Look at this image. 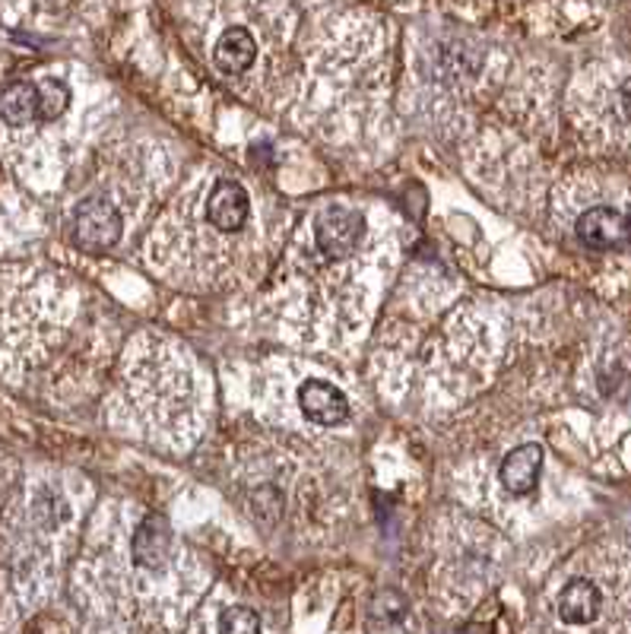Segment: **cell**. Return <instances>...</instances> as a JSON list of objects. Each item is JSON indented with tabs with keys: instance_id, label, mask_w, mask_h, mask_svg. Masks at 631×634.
Instances as JSON below:
<instances>
[{
	"instance_id": "obj_12",
	"label": "cell",
	"mask_w": 631,
	"mask_h": 634,
	"mask_svg": "<svg viewBox=\"0 0 631 634\" xmlns=\"http://www.w3.org/2000/svg\"><path fill=\"white\" fill-rule=\"evenodd\" d=\"M220 634H260V619L248 606H232L220 616Z\"/></svg>"
},
{
	"instance_id": "obj_6",
	"label": "cell",
	"mask_w": 631,
	"mask_h": 634,
	"mask_svg": "<svg viewBox=\"0 0 631 634\" xmlns=\"http://www.w3.org/2000/svg\"><path fill=\"white\" fill-rule=\"evenodd\" d=\"M172 526L162 514H147L134 533V561L147 571H159L169 561Z\"/></svg>"
},
{
	"instance_id": "obj_11",
	"label": "cell",
	"mask_w": 631,
	"mask_h": 634,
	"mask_svg": "<svg viewBox=\"0 0 631 634\" xmlns=\"http://www.w3.org/2000/svg\"><path fill=\"white\" fill-rule=\"evenodd\" d=\"M38 86V121H54L61 117L67 102H71V89L61 79H41Z\"/></svg>"
},
{
	"instance_id": "obj_10",
	"label": "cell",
	"mask_w": 631,
	"mask_h": 634,
	"mask_svg": "<svg viewBox=\"0 0 631 634\" xmlns=\"http://www.w3.org/2000/svg\"><path fill=\"white\" fill-rule=\"evenodd\" d=\"M0 117L10 127H26L38 121V86L36 83H13L0 92Z\"/></svg>"
},
{
	"instance_id": "obj_4",
	"label": "cell",
	"mask_w": 631,
	"mask_h": 634,
	"mask_svg": "<svg viewBox=\"0 0 631 634\" xmlns=\"http://www.w3.org/2000/svg\"><path fill=\"white\" fill-rule=\"evenodd\" d=\"M298 410L305 412L311 422H318V425H339V422L349 419L346 397L336 390L334 384L314 381V377L298 387Z\"/></svg>"
},
{
	"instance_id": "obj_1",
	"label": "cell",
	"mask_w": 631,
	"mask_h": 634,
	"mask_svg": "<svg viewBox=\"0 0 631 634\" xmlns=\"http://www.w3.org/2000/svg\"><path fill=\"white\" fill-rule=\"evenodd\" d=\"M74 232L76 248L83 251H109L114 241L121 238V213L109 197L92 194L79 200L74 210Z\"/></svg>"
},
{
	"instance_id": "obj_3",
	"label": "cell",
	"mask_w": 631,
	"mask_h": 634,
	"mask_svg": "<svg viewBox=\"0 0 631 634\" xmlns=\"http://www.w3.org/2000/svg\"><path fill=\"white\" fill-rule=\"evenodd\" d=\"M574 232L591 251H616L631 241V216L616 207H594L578 220Z\"/></svg>"
},
{
	"instance_id": "obj_2",
	"label": "cell",
	"mask_w": 631,
	"mask_h": 634,
	"mask_svg": "<svg viewBox=\"0 0 631 634\" xmlns=\"http://www.w3.org/2000/svg\"><path fill=\"white\" fill-rule=\"evenodd\" d=\"M314 235H318V248H321L324 258L346 261L359 248V241L366 235V220H362L359 210L336 207L334 203V207L321 210V216L314 223Z\"/></svg>"
},
{
	"instance_id": "obj_9",
	"label": "cell",
	"mask_w": 631,
	"mask_h": 634,
	"mask_svg": "<svg viewBox=\"0 0 631 634\" xmlns=\"http://www.w3.org/2000/svg\"><path fill=\"white\" fill-rule=\"evenodd\" d=\"M255 58H258V41L242 26L225 29L213 48V61L223 74H245L255 64Z\"/></svg>"
},
{
	"instance_id": "obj_8",
	"label": "cell",
	"mask_w": 631,
	"mask_h": 634,
	"mask_svg": "<svg viewBox=\"0 0 631 634\" xmlns=\"http://www.w3.org/2000/svg\"><path fill=\"white\" fill-rule=\"evenodd\" d=\"M540 470H543V448L540 445H520L505 460H502V485L511 495H527L540 483Z\"/></svg>"
},
{
	"instance_id": "obj_5",
	"label": "cell",
	"mask_w": 631,
	"mask_h": 634,
	"mask_svg": "<svg viewBox=\"0 0 631 634\" xmlns=\"http://www.w3.org/2000/svg\"><path fill=\"white\" fill-rule=\"evenodd\" d=\"M248 210H251L248 190L238 182H220L207 197V220L220 232H238L248 223Z\"/></svg>"
},
{
	"instance_id": "obj_7",
	"label": "cell",
	"mask_w": 631,
	"mask_h": 634,
	"mask_svg": "<svg viewBox=\"0 0 631 634\" xmlns=\"http://www.w3.org/2000/svg\"><path fill=\"white\" fill-rule=\"evenodd\" d=\"M599 606H603V594H599L594 581L574 577L558 594V619L565 625H591L599 616Z\"/></svg>"
}]
</instances>
